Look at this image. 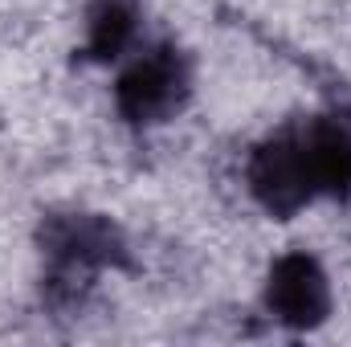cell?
<instances>
[{
	"label": "cell",
	"mask_w": 351,
	"mask_h": 347,
	"mask_svg": "<svg viewBox=\"0 0 351 347\" xmlns=\"http://www.w3.org/2000/svg\"><path fill=\"white\" fill-rule=\"evenodd\" d=\"M250 188L269 213H294L302 208L319 188L302 152V135H278L269 139L250 164Z\"/></svg>",
	"instance_id": "2"
},
{
	"label": "cell",
	"mask_w": 351,
	"mask_h": 347,
	"mask_svg": "<svg viewBox=\"0 0 351 347\" xmlns=\"http://www.w3.org/2000/svg\"><path fill=\"white\" fill-rule=\"evenodd\" d=\"M265 307L290 327H315L331 307L327 274L319 270V261L306 254H286L274 261L265 282Z\"/></svg>",
	"instance_id": "3"
},
{
	"label": "cell",
	"mask_w": 351,
	"mask_h": 347,
	"mask_svg": "<svg viewBox=\"0 0 351 347\" xmlns=\"http://www.w3.org/2000/svg\"><path fill=\"white\" fill-rule=\"evenodd\" d=\"M302 135V152L315 176L319 192H339L351 184V131H343L339 123H315Z\"/></svg>",
	"instance_id": "4"
},
{
	"label": "cell",
	"mask_w": 351,
	"mask_h": 347,
	"mask_svg": "<svg viewBox=\"0 0 351 347\" xmlns=\"http://www.w3.org/2000/svg\"><path fill=\"white\" fill-rule=\"evenodd\" d=\"M184 90H188V74H184V62L176 58V49H152L127 66L114 98L131 123H156L180 106Z\"/></svg>",
	"instance_id": "1"
},
{
	"label": "cell",
	"mask_w": 351,
	"mask_h": 347,
	"mask_svg": "<svg viewBox=\"0 0 351 347\" xmlns=\"http://www.w3.org/2000/svg\"><path fill=\"white\" fill-rule=\"evenodd\" d=\"M135 37V8L131 0H98L90 8L86 45L94 58H119Z\"/></svg>",
	"instance_id": "5"
}]
</instances>
